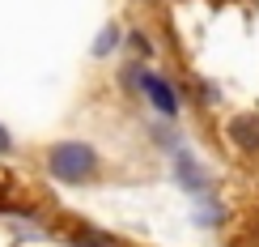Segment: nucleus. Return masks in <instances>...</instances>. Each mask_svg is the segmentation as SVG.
Segmentation results:
<instances>
[{
	"label": "nucleus",
	"instance_id": "nucleus-5",
	"mask_svg": "<svg viewBox=\"0 0 259 247\" xmlns=\"http://www.w3.org/2000/svg\"><path fill=\"white\" fill-rule=\"evenodd\" d=\"M9 149H13V141H9V132L0 128V154H9Z\"/></svg>",
	"mask_w": 259,
	"mask_h": 247
},
{
	"label": "nucleus",
	"instance_id": "nucleus-3",
	"mask_svg": "<svg viewBox=\"0 0 259 247\" xmlns=\"http://www.w3.org/2000/svg\"><path fill=\"white\" fill-rule=\"evenodd\" d=\"M140 85H145V94L153 98V107H157L161 115H175V111H179V98H175V90H170V85L161 81V77H153V73H140Z\"/></svg>",
	"mask_w": 259,
	"mask_h": 247
},
{
	"label": "nucleus",
	"instance_id": "nucleus-4",
	"mask_svg": "<svg viewBox=\"0 0 259 247\" xmlns=\"http://www.w3.org/2000/svg\"><path fill=\"white\" fill-rule=\"evenodd\" d=\"M77 243H81V247H115V243H106V234H94V230L77 234Z\"/></svg>",
	"mask_w": 259,
	"mask_h": 247
},
{
	"label": "nucleus",
	"instance_id": "nucleus-1",
	"mask_svg": "<svg viewBox=\"0 0 259 247\" xmlns=\"http://www.w3.org/2000/svg\"><path fill=\"white\" fill-rule=\"evenodd\" d=\"M47 166H51L56 179H64V184H85V179L98 170V154H94L90 145H81V141H64V145H56L47 154Z\"/></svg>",
	"mask_w": 259,
	"mask_h": 247
},
{
	"label": "nucleus",
	"instance_id": "nucleus-2",
	"mask_svg": "<svg viewBox=\"0 0 259 247\" xmlns=\"http://www.w3.org/2000/svg\"><path fill=\"white\" fill-rule=\"evenodd\" d=\"M230 141L242 149V154H259V115L246 111V115H234L230 120Z\"/></svg>",
	"mask_w": 259,
	"mask_h": 247
}]
</instances>
